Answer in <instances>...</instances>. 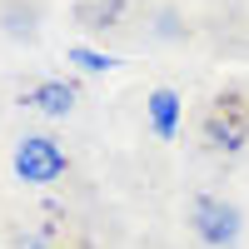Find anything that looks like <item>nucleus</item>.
Wrapping results in <instances>:
<instances>
[{
    "mask_svg": "<svg viewBox=\"0 0 249 249\" xmlns=\"http://www.w3.org/2000/svg\"><path fill=\"white\" fill-rule=\"evenodd\" d=\"M10 164H15V175L25 184H55L70 170V155L50 135H25V140H15V160Z\"/></svg>",
    "mask_w": 249,
    "mask_h": 249,
    "instance_id": "nucleus-1",
    "label": "nucleus"
},
{
    "mask_svg": "<svg viewBox=\"0 0 249 249\" xmlns=\"http://www.w3.org/2000/svg\"><path fill=\"white\" fill-rule=\"evenodd\" d=\"M190 224H195V234L204 244H214V249H230L239 244V210L230 199H214V195H199L190 204Z\"/></svg>",
    "mask_w": 249,
    "mask_h": 249,
    "instance_id": "nucleus-2",
    "label": "nucleus"
},
{
    "mask_svg": "<svg viewBox=\"0 0 249 249\" xmlns=\"http://www.w3.org/2000/svg\"><path fill=\"white\" fill-rule=\"evenodd\" d=\"M75 85H70V80H40V85L25 95V105L30 110H40V115H70L75 110Z\"/></svg>",
    "mask_w": 249,
    "mask_h": 249,
    "instance_id": "nucleus-3",
    "label": "nucleus"
},
{
    "mask_svg": "<svg viewBox=\"0 0 249 249\" xmlns=\"http://www.w3.org/2000/svg\"><path fill=\"white\" fill-rule=\"evenodd\" d=\"M144 110H150V124L160 140H175V130H179V95L175 90H155Z\"/></svg>",
    "mask_w": 249,
    "mask_h": 249,
    "instance_id": "nucleus-4",
    "label": "nucleus"
},
{
    "mask_svg": "<svg viewBox=\"0 0 249 249\" xmlns=\"http://www.w3.org/2000/svg\"><path fill=\"white\" fill-rule=\"evenodd\" d=\"M70 60H75L80 70H90V75H100V70H115V65H120L115 55H100V50H90V45H75V50H70Z\"/></svg>",
    "mask_w": 249,
    "mask_h": 249,
    "instance_id": "nucleus-5",
    "label": "nucleus"
},
{
    "mask_svg": "<svg viewBox=\"0 0 249 249\" xmlns=\"http://www.w3.org/2000/svg\"><path fill=\"white\" fill-rule=\"evenodd\" d=\"M210 135H214V144H224V150H239V140H244V130H239V124H224L219 115L210 120Z\"/></svg>",
    "mask_w": 249,
    "mask_h": 249,
    "instance_id": "nucleus-6",
    "label": "nucleus"
}]
</instances>
